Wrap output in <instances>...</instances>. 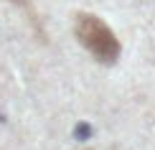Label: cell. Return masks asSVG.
<instances>
[{"instance_id":"obj_1","label":"cell","mask_w":155,"mask_h":150,"mask_svg":"<svg viewBox=\"0 0 155 150\" xmlns=\"http://www.w3.org/2000/svg\"><path fill=\"white\" fill-rule=\"evenodd\" d=\"M74 33L79 38V43L92 54L97 61L112 64L120 56V41L114 38L112 28L102 21V18L92 15V13H81L74 21Z\"/></svg>"},{"instance_id":"obj_2","label":"cell","mask_w":155,"mask_h":150,"mask_svg":"<svg viewBox=\"0 0 155 150\" xmlns=\"http://www.w3.org/2000/svg\"><path fill=\"white\" fill-rule=\"evenodd\" d=\"M15 3H25V0H15Z\"/></svg>"}]
</instances>
